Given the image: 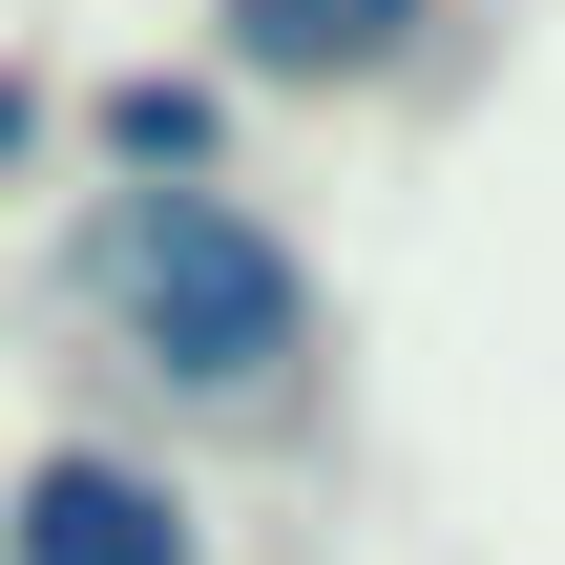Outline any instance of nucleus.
Listing matches in <instances>:
<instances>
[{
    "mask_svg": "<svg viewBox=\"0 0 565 565\" xmlns=\"http://www.w3.org/2000/svg\"><path fill=\"white\" fill-rule=\"evenodd\" d=\"M84 294H105V335H126L168 398H210V419L315 356V273H294V231H273L252 189H126V210H84Z\"/></svg>",
    "mask_w": 565,
    "mask_h": 565,
    "instance_id": "f257e3e1",
    "label": "nucleus"
},
{
    "mask_svg": "<svg viewBox=\"0 0 565 565\" xmlns=\"http://www.w3.org/2000/svg\"><path fill=\"white\" fill-rule=\"evenodd\" d=\"M0 565H210V545H189V503H168L147 461H84V440H63V461L21 482Z\"/></svg>",
    "mask_w": 565,
    "mask_h": 565,
    "instance_id": "f03ea898",
    "label": "nucleus"
},
{
    "mask_svg": "<svg viewBox=\"0 0 565 565\" xmlns=\"http://www.w3.org/2000/svg\"><path fill=\"white\" fill-rule=\"evenodd\" d=\"M440 0H231V42L273 63V84H356V63H398Z\"/></svg>",
    "mask_w": 565,
    "mask_h": 565,
    "instance_id": "7ed1b4c3",
    "label": "nucleus"
},
{
    "mask_svg": "<svg viewBox=\"0 0 565 565\" xmlns=\"http://www.w3.org/2000/svg\"><path fill=\"white\" fill-rule=\"evenodd\" d=\"M105 147H126L147 189H210V147H231V126H210V84H105Z\"/></svg>",
    "mask_w": 565,
    "mask_h": 565,
    "instance_id": "20e7f679",
    "label": "nucleus"
},
{
    "mask_svg": "<svg viewBox=\"0 0 565 565\" xmlns=\"http://www.w3.org/2000/svg\"><path fill=\"white\" fill-rule=\"evenodd\" d=\"M21 126H42V105H21V63H0V168H21Z\"/></svg>",
    "mask_w": 565,
    "mask_h": 565,
    "instance_id": "39448f33",
    "label": "nucleus"
}]
</instances>
